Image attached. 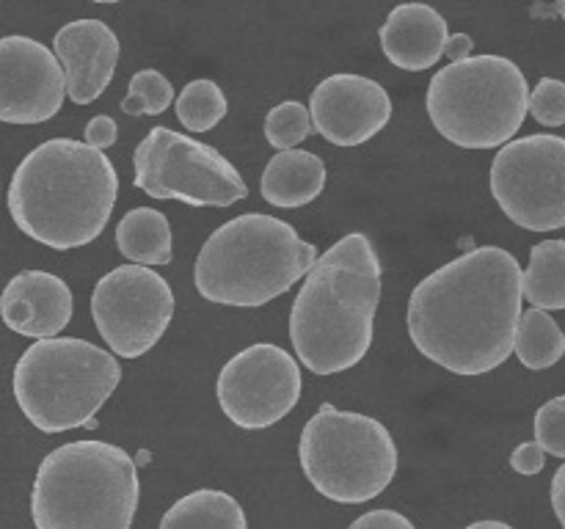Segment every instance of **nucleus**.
<instances>
[{"instance_id": "nucleus-1", "label": "nucleus", "mask_w": 565, "mask_h": 529, "mask_svg": "<svg viewBox=\"0 0 565 529\" xmlns=\"http://www.w3.org/2000/svg\"><path fill=\"white\" fill-rule=\"evenodd\" d=\"M522 268L500 246H480L425 276L408 301V336L456 375H486L513 353L522 314Z\"/></svg>"}, {"instance_id": "nucleus-2", "label": "nucleus", "mask_w": 565, "mask_h": 529, "mask_svg": "<svg viewBox=\"0 0 565 529\" xmlns=\"http://www.w3.org/2000/svg\"><path fill=\"white\" fill-rule=\"evenodd\" d=\"M381 303V259L362 231L337 240L307 270L292 301L290 339L303 367L337 375L356 367L373 347Z\"/></svg>"}, {"instance_id": "nucleus-3", "label": "nucleus", "mask_w": 565, "mask_h": 529, "mask_svg": "<svg viewBox=\"0 0 565 529\" xmlns=\"http://www.w3.org/2000/svg\"><path fill=\"white\" fill-rule=\"evenodd\" d=\"M116 193L119 176L103 149L75 138H50L17 165L9 185V213L22 235L70 251L103 235Z\"/></svg>"}, {"instance_id": "nucleus-4", "label": "nucleus", "mask_w": 565, "mask_h": 529, "mask_svg": "<svg viewBox=\"0 0 565 529\" xmlns=\"http://www.w3.org/2000/svg\"><path fill=\"white\" fill-rule=\"evenodd\" d=\"M318 259L296 226L263 213L226 220L207 237L196 257L193 281L210 303L257 309L285 295Z\"/></svg>"}, {"instance_id": "nucleus-5", "label": "nucleus", "mask_w": 565, "mask_h": 529, "mask_svg": "<svg viewBox=\"0 0 565 529\" xmlns=\"http://www.w3.org/2000/svg\"><path fill=\"white\" fill-rule=\"evenodd\" d=\"M141 485L136 461L108 441H70L39 463L31 490L36 529H130Z\"/></svg>"}, {"instance_id": "nucleus-6", "label": "nucleus", "mask_w": 565, "mask_h": 529, "mask_svg": "<svg viewBox=\"0 0 565 529\" xmlns=\"http://www.w3.org/2000/svg\"><path fill=\"white\" fill-rule=\"evenodd\" d=\"M121 380L114 353L75 336L36 339L14 367V397L28 422L42 433L94 428V413Z\"/></svg>"}, {"instance_id": "nucleus-7", "label": "nucleus", "mask_w": 565, "mask_h": 529, "mask_svg": "<svg viewBox=\"0 0 565 529\" xmlns=\"http://www.w3.org/2000/svg\"><path fill=\"white\" fill-rule=\"evenodd\" d=\"M527 77L505 55H469L441 66L428 86V116L461 149H497L527 119Z\"/></svg>"}, {"instance_id": "nucleus-8", "label": "nucleus", "mask_w": 565, "mask_h": 529, "mask_svg": "<svg viewBox=\"0 0 565 529\" xmlns=\"http://www.w3.org/2000/svg\"><path fill=\"white\" fill-rule=\"evenodd\" d=\"M298 461L318 494L340 505H364L397 474V446L373 417L326 402L298 441Z\"/></svg>"}, {"instance_id": "nucleus-9", "label": "nucleus", "mask_w": 565, "mask_h": 529, "mask_svg": "<svg viewBox=\"0 0 565 529\" xmlns=\"http://www.w3.org/2000/svg\"><path fill=\"white\" fill-rule=\"evenodd\" d=\"M138 191L160 202H185L191 207H232L248 196L241 171L207 143L152 127L132 152Z\"/></svg>"}, {"instance_id": "nucleus-10", "label": "nucleus", "mask_w": 565, "mask_h": 529, "mask_svg": "<svg viewBox=\"0 0 565 529\" xmlns=\"http://www.w3.org/2000/svg\"><path fill=\"white\" fill-rule=\"evenodd\" d=\"M491 193L502 213L530 231L565 224V138L535 132L502 143L491 163Z\"/></svg>"}, {"instance_id": "nucleus-11", "label": "nucleus", "mask_w": 565, "mask_h": 529, "mask_svg": "<svg viewBox=\"0 0 565 529\" xmlns=\"http://www.w3.org/2000/svg\"><path fill=\"white\" fill-rule=\"evenodd\" d=\"M92 317L110 353L138 358L169 331L174 292L169 281L147 264H121L94 287Z\"/></svg>"}, {"instance_id": "nucleus-12", "label": "nucleus", "mask_w": 565, "mask_h": 529, "mask_svg": "<svg viewBox=\"0 0 565 529\" xmlns=\"http://www.w3.org/2000/svg\"><path fill=\"white\" fill-rule=\"evenodd\" d=\"M301 389L298 361L270 342L235 353L215 384L221 411L243 430H263L281 422L298 406Z\"/></svg>"}, {"instance_id": "nucleus-13", "label": "nucleus", "mask_w": 565, "mask_h": 529, "mask_svg": "<svg viewBox=\"0 0 565 529\" xmlns=\"http://www.w3.org/2000/svg\"><path fill=\"white\" fill-rule=\"evenodd\" d=\"M66 97L64 72L47 44L31 36L0 39V121L42 125Z\"/></svg>"}, {"instance_id": "nucleus-14", "label": "nucleus", "mask_w": 565, "mask_h": 529, "mask_svg": "<svg viewBox=\"0 0 565 529\" xmlns=\"http://www.w3.org/2000/svg\"><path fill=\"white\" fill-rule=\"evenodd\" d=\"M309 119L334 147H362L379 136L392 119V99L381 83L364 75L326 77L309 99Z\"/></svg>"}, {"instance_id": "nucleus-15", "label": "nucleus", "mask_w": 565, "mask_h": 529, "mask_svg": "<svg viewBox=\"0 0 565 529\" xmlns=\"http://www.w3.org/2000/svg\"><path fill=\"white\" fill-rule=\"evenodd\" d=\"M53 53L64 72L66 97L75 105H92L114 80L119 39L103 20H75L58 28Z\"/></svg>"}, {"instance_id": "nucleus-16", "label": "nucleus", "mask_w": 565, "mask_h": 529, "mask_svg": "<svg viewBox=\"0 0 565 529\" xmlns=\"http://www.w3.org/2000/svg\"><path fill=\"white\" fill-rule=\"evenodd\" d=\"M0 317L20 336H58L72 320V290L47 270H22L3 287Z\"/></svg>"}, {"instance_id": "nucleus-17", "label": "nucleus", "mask_w": 565, "mask_h": 529, "mask_svg": "<svg viewBox=\"0 0 565 529\" xmlns=\"http://www.w3.org/2000/svg\"><path fill=\"white\" fill-rule=\"evenodd\" d=\"M447 36V20L428 3L395 6L379 31L386 58L406 72H423L439 64Z\"/></svg>"}, {"instance_id": "nucleus-18", "label": "nucleus", "mask_w": 565, "mask_h": 529, "mask_svg": "<svg viewBox=\"0 0 565 529\" xmlns=\"http://www.w3.org/2000/svg\"><path fill=\"white\" fill-rule=\"evenodd\" d=\"M326 187V165L315 152L303 149H279L263 171L259 191L274 207L296 209L315 202Z\"/></svg>"}, {"instance_id": "nucleus-19", "label": "nucleus", "mask_w": 565, "mask_h": 529, "mask_svg": "<svg viewBox=\"0 0 565 529\" xmlns=\"http://www.w3.org/2000/svg\"><path fill=\"white\" fill-rule=\"evenodd\" d=\"M158 529H248L241 501L226 490L202 488L177 499Z\"/></svg>"}, {"instance_id": "nucleus-20", "label": "nucleus", "mask_w": 565, "mask_h": 529, "mask_svg": "<svg viewBox=\"0 0 565 529\" xmlns=\"http://www.w3.org/2000/svg\"><path fill=\"white\" fill-rule=\"evenodd\" d=\"M116 248L136 264L171 262V226L160 209L136 207L116 226Z\"/></svg>"}, {"instance_id": "nucleus-21", "label": "nucleus", "mask_w": 565, "mask_h": 529, "mask_svg": "<svg viewBox=\"0 0 565 529\" xmlns=\"http://www.w3.org/2000/svg\"><path fill=\"white\" fill-rule=\"evenodd\" d=\"M522 295L544 312L565 309V240H544L530 248V268L522 273Z\"/></svg>"}, {"instance_id": "nucleus-22", "label": "nucleus", "mask_w": 565, "mask_h": 529, "mask_svg": "<svg viewBox=\"0 0 565 529\" xmlns=\"http://www.w3.org/2000/svg\"><path fill=\"white\" fill-rule=\"evenodd\" d=\"M513 353L527 369L555 367L565 353V336L544 309H527L519 314L516 336H513Z\"/></svg>"}, {"instance_id": "nucleus-23", "label": "nucleus", "mask_w": 565, "mask_h": 529, "mask_svg": "<svg viewBox=\"0 0 565 529\" xmlns=\"http://www.w3.org/2000/svg\"><path fill=\"white\" fill-rule=\"evenodd\" d=\"M226 97L218 83L191 80L177 97V119L191 132H207L226 116Z\"/></svg>"}, {"instance_id": "nucleus-24", "label": "nucleus", "mask_w": 565, "mask_h": 529, "mask_svg": "<svg viewBox=\"0 0 565 529\" xmlns=\"http://www.w3.org/2000/svg\"><path fill=\"white\" fill-rule=\"evenodd\" d=\"M174 102V86L169 77L158 69H141L130 77V91H127L121 110L130 116H158L169 110Z\"/></svg>"}, {"instance_id": "nucleus-25", "label": "nucleus", "mask_w": 565, "mask_h": 529, "mask_svg": "<svg viewBox=\"0 0 565 529\" xmlns=\"http://www.w3.org/2000/svg\"><path fill=\"white\" fill-rule=\"evenodd\" d=\"M309 136H312V119H309V110L296 99L279 102L265 116V138L276 152L298 147Z\"/></svg>"}, {"instance_id": "nucleus-26", "label": "nucleus", "mask_w": 565, "mask_h": 529, "mask_svg": "<svg viewBox=\"0 0 565 529\" xmlns=\"http://www.w3.org/2000/svg\"><path fill=\"white\" fill-rule=\"evenodd\" d=\"M527 114L544 127L565 125V86L557 77H544L533 91L527 94Z\"/></svg>"}, {"instance_id": "nucleus-27", "label": "nucleus", "mask_w": 565, "mask_h": 529, "mask_svg": "<svg viewBox=\"0 0 565 529\" xmlns=\"http://www.w3.org/2000/svg\"><path fill=\"white\" fill-rule=\"evenodd\" d=\"M535 441L546 455L565 457V397H552L535 413Z\"/></svg>"}, {"instance_id": "nucleus-28", "label": "nucleus", "mask_w": 565, "mask_h": 529, "mask_svg": "<svg viewBox=\"0 0 565 529\" xmlns=\"http://www.w3.org/2000/svg\"><path fill=\"white\" fill-rule=\"evenodd\" d=\"M348 529H417L412 518H406L397 510H370L359 516Z\"/></svg>"}, {"instance_id": "nucleus-29", "label": "nucleus", "mask_w": 565, "mask_h": 529, "mask_svg": "<svg viewBox=\"0 0 565 529\" xmlns=\"http://www.w3.org/2000/svg\"><path fill=\"white\" fill-rule=\"evenodd\" d=\"M513 472L524 474V477H533L541 468L546 466V452L541 450L539 441H527V444H519L511 455Z\"/></svg>"}, {"instance_id": "nucleus-30", "label": "nucleus", "mask_w": 565, "mask_h": 529, "mask_svg": "<svg viewBox=\"0 0 565 529\" xmlns=\"http://www.w3.org/2000/svg\"><path fill=\"white\" fill-rule=\"evenodd\" d=\"M116 138H119V127H116V121L110 119V116H94L92 121L86 125V143L94 149H108L114 147Z\"/></svg>"}, {"instance_id": "nucleus-31", "label": "nucleus", "mask_w": 565, "mask_h": 529, "mask_svg": "<svg viewBox=\"0 0 565 529\" xmlns=\"http://www.w3.org/2000/svg\"><path fill=\"white\" fill-rule=\"evenodd\" d=\"M445 55H450V61H463L472 55V36L469 33H456V36H447Z\"/></svg>"}, {"instance_id": "nucleus-32", "label": "nucleus", "mask_w": 565, "mask_h": 529, "mask_svg": "<svg viewBox=\"0 0 565 529\" xmlns=\"http://www.w3.org/2000/svg\"><path fill=\"white\" fill-rule=\"evenodd\" d=\"M563 485H565V466L557 468L555 479H552V507H555L557 521L565 523V505H563Z\"/></svg>"}, {"instance_id": "nucleus-33", "label": "nucleus", "mask_w": 565, "mask_h": 529, "mask_svg": "<svg viewBox=\"0 0 565 529\" xmlns=\"http://www.w3.org/2000/svg\"><path fill=\"white\" fill-rule=\"evenodd\" d=\"M467 529H513V527L505 521H475V523H469Z\"/></svg>"}, {"instance_id": "nucleus-34", "label": "nucleus", "mask_w": 565, "mask_h": 529, "mask_svg": "<svg viewBox=\"0 0 565 529\" xmlns=\"http://www.w3.org/2000/svg\"><path fill=\"white\" fill-rule=\"evenodd\" d=\"M92 3H121V0H92Z\"/></svg>"}]
</instances>
